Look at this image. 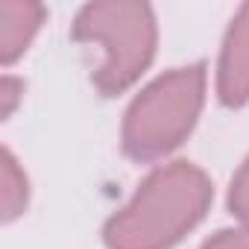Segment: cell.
<instances>
[{
	"mask_svg": "<svg viewBox=\"0 0 249 249\" xmlns=\"http://www.w3.org/2000/svg\"><path fill=\"white\" fill-rule=\"evenodd\" d=\"M229 202H231V211H234L243 223H249V161H246V164L240 167V173L234 176Z\"/></svg>",
	"mask_w": 249,
	"mask_h": 249,
	"instance_id": "cell-7",
	"label": "cell"
},
{
	"mask_svg": "<svg viewBox=\"0 0 249 249\" xmlns=\"http://www.w3.org/2000/svg\"><path fill=\"white\" fill-rule=\"evenodd\" d=\"M205 71L202 65L179 68L156 79L126 111L123 147L135 159H156L179 147L194 129L202 108Z\"/></svg>",
	"mask_w": 249,
	"mask_h": 249,
	"instance_id": "cell-2",
	"label": "cell"
},
{
	"mask_svg": "<svg viewBox=\"0 0 249 249\" xmlns=\"http://www.w3.org/2000/svg\"><path fill=\"white\" fill-rule=\"evenodd\" d=\"M202 249H249V231H220Z\"/></svg>",
	"mask_w": 249,
	"mask_h": 249,
	"instance_id": "cell-8",
	"label": "cell"
},
{
	"mask_svg": "<svg viewBox=\"0 0 249 249\" xmlns=\"http://www.w3.org/2000/svg\"><path fill=\"white\" fill-rule=\"evenodd\" d=\"M44 21V9L30 0H3L0 3V56L3 62L18 59Z\"/></svg>",
	"mask_w": 249,
	"mask_h": 249,
	"instance_id": "cell-5",
	"label": "cell"
},
{
	"mask_svg": "<svg viewBox=\"0 0 249 249\" xmlns=\"http://www.w3.org/2000/svg\"><path fill=\"white\" fill-rule=\"evenodd\" d=\"M0 185H3V217L12 220L27 205V179L18 167V161L3 153V170H0Z\"/></svg>",
	"mask_w": 249,
	"mask_h": 249,
	"instance_id": "cell-6",
	"label": "cell"
},
{
	"mask_svg": "<svg viewBox=\"0 0 249 249\" xmlns=\"http://www.w3.org/2000/svg\"><path fill=\"white\" fill-rule=\"evenodd\" d=\"M208 202L211 185L202 170L188 161L167 164L106 226V240L111 249H167L199 223Z\"/></svg>",
	"mask_w": 249,
	"mask_h": 249,
	"instance_id": "cell-1",
	"label": "cell"
},
{
	"mask_svg": "<svg viewBox=\"0 0 249 249\" xmlns=\"http://www.w3.org/2000/svg\"><path fill=\"white\" fill-rule=\"evenodd\" d=\"M73 38L103 47L97 88L103 94H117L132 85L153 59L156 18L144 3H91L79 12Z\"/></svg>",
	"mask_w": 249,
	"mask_h": 249,
	"instance_id": "cell-3",
	"label": "cell"
},
{
	"mask_svg": "<svg viewBox=\"0 0 249 249\" xmlns=\"http://www.w3.org/2000/svg\"><path fill=\"white\" fill-rule=\"evenodd\" d=\"M220 97L229 106L249 100V6L231 21L220 56Z\"/></svg>",
	"mask_w": 249,
	"mask_h": 249,
	"instance_id": "cell-4",
	"label": "cell"
},
{
	"mask_svg": "<svg viewBox=\"0 0 249 249\" xmlns=\"http://www.w3.org/2000/svg\"><path fill=\"white\" fill-rule=\"evenodd\" d=\"M0 91H3V114H9V111L15 108V100H18L21 82H15V79H3V85H0Z\"/></svg>",
	"mask_w": 249,
	"mask_h": 249,
	"instance_id": "cell-9",
	"label": "cell"
}]
</instances>
